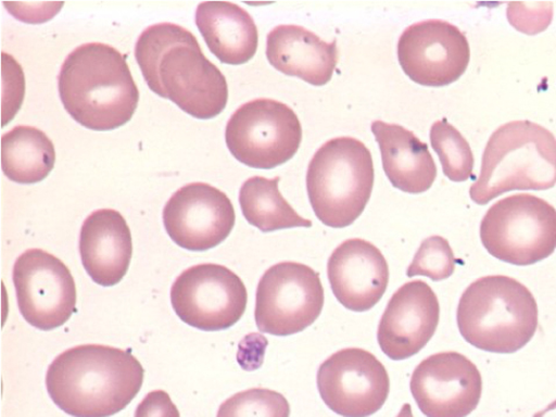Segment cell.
<instances>
[{
  "instance_id": "cell-11",
  "label": "cell",
  "mask_w": 556,
  "mask_h": 417,
  "mask_svg": "<svg viewBox=\"0 0 556 417\" xmlns=\"http://www.w3.org/2000/svg\"><path fill=\"white\" fill-rule=\"evenodd\" d=\"M20 313L33 327L52 330L76 309V286L67 266L41 249H28L13 265Z\"/></svg>"
},
{
  "instance_id": "cell-24",
  "label": "cell",
  "mask_w": 556,
  "mask_h": 417,
  "mask_svg": "<svg viewBox=\"0 0 556 417\" xmlns=\"http://www.w3.org/2000/svg\"><path fill=\"white\" fill-rule=\"evenodd\" d=\"M430 142L450 180L460 182L471 177L475 160L469 143L445 118L432 124Z\"/></svg>"
},
{
  "instance_id": "cell-21",
  "label": "cell",
  "mask_w": 556,
  "mask_h": 417,
  "mask_svg": "<svg viewBox=\"0 0 556 417\" xmlns=\"http://www.w3.org/2000/svg\"><path fill=\"white\" fill-rule=\"evenodd\" d=\"M194 20L210 51L220 62L239 65L254 56L258 42L257 28L252 16L238 4L227 1L201 2Z\"/></svg>"
},
{
  "instance_id": "cell-3",
  "label": "cell",
  "mask_w": 556,
  "mask_h": 417,
  "mask_svg": "<svg viewBox=\"0 0 556 417\" xmlns=\"http://www.w3.org/2000/svg\"><path fill=\"white\" fill-rule=\"evenodd\" d=\"M60 99L67 113L92 130H112L132 117L139 91L126 56L101 42L75 48L59 76Z\"/></svg>"
},
{
  "instance_id": "cell-6",
  "label": "cell",
  "mask_w": 556,
  "mask_h": 417,
  "mask_svg": "<svg viewBox=\"0 0 556 417\" xmlns=\"http://www.w3.org/2000/svg\"><path fill=\"white\" fill-rule=\"evenodd\" d=\"M370 151L358 139L338 137L313 155L306 173L311 206L326 226L343 228L357 219L374 186Z\"/></svg>"
},
{
  "instance_id": "cell-27",
  "label": "cell",
  "mask_w": 556,
  "mask_h": 417,
  "mask_svg": "<svg viewBox=\"0 0 556 417\" xmlns=\"http://www.w3.org/2000/svg\"><path fill=\"white\" fill-rule=\"evenodd\" d=\"M134 417H180V414L167 392L154 390L138 404Z\"/></svg>"
},
{
  "instance_id": "cell-10",
  "label": "cell",
  "mask_w": 556,
  "mask_h": 417,
  "mask_svg": "<svg viewBox=\"0 0 556 417\" xmlns=\"http://www.w3.org/2000/svg\"><path fill=\"white\" fill-rule=\"evenodd\" d=\"M176 315L204 331L224 330L242 317L248 292L237 274L224 265L204 263L184 270L170 288Z\"/></svg>"
},
{
  "instance_id": "cell-14",
  "label": "cell",
  "mask_w": 556,
  "mask_h": 417,
  "mask_svg": "<svg viewBox=\"0 0 556 417\" xmlns=\"http://www.w3.org/2000/svg\"><path fill=\"white\" fill-rule=\"evenodd\" d=\"M409 387L426 417H467L480 401L482 378L469 358L447 351L422 359L412 374Z\"/></svg>"
},
{
  "instance_id": "cell-28",
  "label": "cell",
  "mask_w": 556,
  "mask_h": 417,
  "mask_svg": "<svg viewBox=\"0 0 556 417\" xmlns=\"http://www.w3.org/2000/svg\"><path fill=\"white\" fill-rule=\"evenodd\" d=\"M396 417H414L412 413V407L409 403H405L401 410L399 412Z\"/></svg>"
},
{
  "instance_id": "cell-17",
  "label": "cell",
  "mask_w": 556,
  "mask_h": 417,
  "mask_svg": "<svg viewBox=\"0 0 556 417\" xmlns=\"http://www.w3.org/2000/svg\"><path fill=\"white\" fill-rule=\"evenodd\" d=\"M327 276L336 299L345 308L366 312L384 294L389 266L376 245L353 238L333 250L328 258Z\"/></svg>"
},
{
  "instance_id": "cell-9",
  "label": "cell",
  "mask_w": 556,
  "mask_h": 417,
  "mask_svg": "<svg viewBox=\"0 0 556 417\" xmlns=\"http://www.w3.org/2000/svg\"><path fill=\"white\" fill-rule=\"evenodd\" d=\"M324 288L319 274L296 262H280L261 277L255 294L260 331L290 336L311 326L321 313Z\"/></svg>"
},
{
  "instance_id": "cell-25",
  "label": "cell",
  "mask_w": 556,
  "mask_h": 417,
  "mask_svg": "<svg viewBox=\"0 0 556 417\" xmlns=\"http://www.w3.org/2000/svg\"><path fill=\"white\" fill-rule=\"evenodd\" d=\"M290 405L279 392L252 388L224 401L216 417H289Z\"/></svg>"
},
{
  "instance_id": "cell-18",
  "label": "cell",
  "mask_w": 556,
  "mask_h": 417,
  "mask_svg": "<svg viewBox=\"0 0 556 417\" xmlns=\"http://www.w3.org/2000/svg\"><path fill=\"white\" fill-rule=\"evenodd\" d=\"M84 268L98 285L111 287L126 275L132 243L123 215L112 208L93 211L84 220L79 235Z\"/></svg>"
},
{
  "instance_id": "cell-16",
  "label": "cell",
  "mask_w": 556,
  "mask_h": 417,
  "mask_svg": "<svg viewBox=\"0 0 556 417\" xmlns=\"http://www.w3.org/2000/svg\"><path fill=\"white\" fill-rule=\"evenodd\" d=\"M440 318L439 300L422 280L401 286L389 300L380 318L377 340L393 361L417 354L435 332Z\"/></svg>"
},
{
  "instance_id": "cell-8",
  "label": "cell",
  "mask_w": 556,
  "mask_h": 417,
  "mask_svg": "<svg viewBox=\"0 0 556 417\" xmlns=\"http://www.w3.org/2000/svg\"><path fill=\"white\" fill-rule=\"evenodd\" d=\"M228 150L242 164L270 169L288 162L299 150L302 127L287 104L267 98L243 103L225 129Z\"/></svg>"
},
{
  "instance_id": "cell-19",
  "label": "cell",
  "mask_w": 556,
  "mask_h": 417,
  "mask_svg": "<svg viewBox=\"0 0 556 417\" xmlns=\"http://www.w3.org/2000/svg\"><path fill=\"white\" fill-rule=\"evenodd\" d=\"M266 58L286 75L324 86L336 70L338 50L336 40L326 42L302 26L278 25L267 35Z\"/></svg>"
},
{
  "instance_id": "cell-1",
  "label": "cell",
  "mask_w": 556,
  "mask_h": 417,
  "mask_svg": "<svg viewBox=\"0 0 556 417\" xmlns=\"http://www.w3.org/2000/svg\"><path fill=\"white\" fill-rule=\"evenodd\" d=\"M135 58L148 87L187 114L208 119L225 109L228 86L224 74L182 26H148L136 42Z\"/></svg>"
},
{
  "instance_id": "cell-12",
  "label": "cell",
  "mask_w": 556,
  "mask_h": 417,
  "mask_svg": "<svg viewBox=\"0 0 556 417\" xmlns=\"http://www.w3.org/2000/svg\"><path fill=\"white\" fill-rule=\"evenodd\" d=\"M316 379L324 403L342 417L375 414L390 391L382 363L361 348H345L331 354L319 365Z\"/></svg>"
},
{
  "instance_id": "cell-23",
  "label": "cell",
  "mask_w": 556,
  "mask_h": 417,
  "mask_svg": "<svg viewBox=\"0 0 556 417\" xmlns=\"http://www.w3.org/2000/svg\"><path fill=\"white\" fill-rule=\"evenodd\" d=\"M280 177L253 176L239 190V204L249 224L263 232L293 227H311L312 220L299 215L281 195Z\"/></svg>"
},
{
  "instance_id": "cell-26",
  "label": "cell",
  "mask_w": 556,
  "mask_h": 417,
  "mask_svg": "<svg viewBox=\"0 0 556 417\" xmlns=\"http://www.w3.org/2000/svg\"><path fill=\"white\" fill-rule=\"evenodd\" d=\"M454 269L455 257L448 241L441 236H431L420 243L406 276H426L439 281L452 276Z\"/></svg>"
},
{
  "instance_id": "cell-15",
  "label": "cell",
  "mask_w": 556,
  "mask_h": 417,
  "mask_svg": "<svg viewBox=\"0 0 556 417\" xmlns=\"http://www.w3.org/2000/svg\"><path fill=\"white\" fill-rule=\"evenodd\" d=\"M236 220L229 198L205 182L179 188L163 208V224L169 238L179 247L202 252L222 243Z\"/></svg>"
},
{
  "instance_id": "cell-5",
  "label": "cell",
  "mask_w": 556,
  "mask_h": 417,
  "mask_svg": "<svg viewBox=\"0 0 556 417\" xmlns=\"http://www.w3.org/2000/svg\"><path fill=\"white\" fill-rule=\"evenodd\" d=\"M556 184V139L543 126L514 121L489 138L471 200L484 205L511 190H546Z\"/></svg>"
},
{
  "instance_id": "cell-13",
  "label": "cell",
  "mask_w": 556,
  "mask_h": 417,
  "mask_svg": "<svg viewBox=\"0 0 556 417\" xmlns=\"http://www.w3.org/2000/svg\"><path fill=\"white\" fill-rule=\"evenodd\" d=\"M469 59L465 34L443 20L414 23L399 38V63L421 86L442 87L456 81L465 73Z\"/></svg>"
},
{
  "instance_id": "cell-7",
  "label": "cell",
  "mask_w": 556,
  "mask_h": 417,
  "mask_svg": "<svg viewBox=\"0 0 556 417\" xmlns=\"http://www.w3.org/2000/svg\"><path fill=\"white\" fill-rule=\"evenodd\" d=\"M480 239L500 261L518 266L538 263L556 249V208L533 194L508 195L484 214Z\"/></svg>"
},
{
  "instance_id": "cell-20",
  "label": "cell",
  "mask_w": 556,
  "mask_h": 417,
  "mask_svg": "<svg viewBox=\"0 0 556 417\" xmlns=\"http://www.w3.org/2000/svg\"><path fill=\"white\" fill-rule=\"evenodd\" d=\"M370 129L379 144L383 170L392 186L407 193L427 191L437 177V166L427 143L397 124L375 121Z\"/></svg>"
},
{
  "instance_id": "cell-22",
  "label": "cell",
  "mask_w": 556,
  "mask_h": 417,
  "mask_svg": "<svg viewBox=\"0 0 556 417\" xmlns=\"http://www.w3.org/2000/svg\"><path fill=\"white\" fill-rule=\"evenodd\" d=\"M54 162V146L42 130L18 125L2 135L1 167L10 180L39 182L52 170Z\"/></svg>"
},
{
  "instance_id": "cell-2",
  "label": "cell",
  "mask_w": 556,
  "mask_h": 417,
  "mask_svg": "<svg viewBox=\"0 0 556 417\" xmlns=\"http://www.w3.org/2000/svg\"><path fill=\"white\" fill-rule=\"evenodd\" d=\"M143 374L140 362L128 351L81 344L52 361L46 388L53 403L73 417H110L138 394Z\"/></svg>"
},
{
  "instance_id": "cell-4",
  "label": "cell",
  "mask_w": 556,
  "mask_h": 417,
  "mask_svg": "<svg viewBox=\"0 0 556 417\" xmlns=\"http://www.w3.org/2000/svg\"><path fill=\"white\" fill-rule=\"evenodd\" d=\"M538 314L536 301L525 285L508 276L491 275L478 278L465 289L456 320L469 344L509 354L532 339Z\"/></svg>"
},
{
  "instance_id": "cell-29",
  "label": "cell",
  "mask_w": 556,
  "mask_h": 417,
  "mask_svg": "<svg viewBox=\"0 0 556 417\" xmlns=\"http://www.w3.org/2000/svg\"><path fill=\"white\" fill-rule=\"evenodd\" d=\"M554 408H556V400H555L553 403H551V404H549L545 409H543L541 413L535 414V415H534V417H538V416H539V417H541L542 415H544L545 413H547V412H549V410H552V409H554Z\"/></svg>"
}]
</instances>
